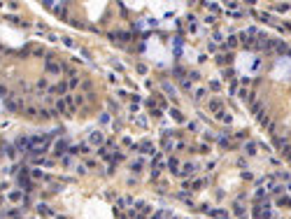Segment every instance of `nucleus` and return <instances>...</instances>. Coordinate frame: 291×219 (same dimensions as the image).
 Returning <instances> with one entry per match:
<instances>
[{"mask_svg":"<svg viewBox=\"0 0 291 219\" xmlns=\"http://www.w3.org/2000/svg\"><path fill=\"white\" fill-rule=\"evenodd\" d=\"M210 110H214V112H221V100H212V103H210Z\"/></svg>","mask_w":291,"mask_h":219,"instance_id":"nucleus-13","label":"nucleus"},{"mask_svg":"<svg viewBox=\"0 0 291 219\" xmlns=\"http://www.w3.org/2000/svg\"><path fill=\"white\" fill-rule=\"evenodd\" d=\"M79 86V77H70V82H68V89H75Z\"/></svg>","mask_w":291,"mask_h":219,"instance_id":"nucleus-15","label":"nucleus"},{"mask_svg":"<svg viewBox=\"0 0 291 219\" xmlns=\"http://www.w3.org/2000/svg\"><path fill=\"white\" fill-rule=\"evenodd\" d=\"M88 142H91V145H100V142H103V135H100V133H91V135H88Z\"/></svg>","mask_w":291,"mask_h":219,"instance_id":"nucleus-6","label":"nucleus"},{"mask_svg":"<svg viewBox=\"0 0 291 219\" xmlns=\"http://www.w3.org/2000/svg\"><path fill=\"white\" fill-rule=\"evenodd\" d=\"M163 91H166L168 96L172 98V100H175V91H172V86H170V84H168V82H163Z\"/></svg>","mask_w":291,"mask_h":219,"instance_id":"nucleus-10","label":"nucleus"},{"mask_svg":"<svg viewBox=\"0 0 291 219\" xmlns=\"http://www.w3.org/2000/svg\"><path fill=\"white\" fill-rule=\"evenodd\" d=\"M170 117H175V119H179V121H182V114L177 112V110H170Z\"/></svg>","mask_w":291,"mask_h":219,"instance_id":"nucleus-24","label":"nucleus"},{"mask_svg":"<svg viewBox=\"0 0 291 219\" xmlns=\"http://www.w3.org/2000/svg\"><path fill=\"white\" fill-rule=\"evenodd\" d=\"M9 217H12V219H21V212H19V210H9Z\"/></svg>","mask_w":291,"mask_h":219,"instance_id":"nucleus-20","label":"nucleus"},{"mask_svg":"<svg viewBox=\"0 0 291 219\" xmlns=\"http://www.w3.org/2000/svg\"><path fill=\"white\" fill-rule=\"evenodd\" d=\"M219 147H231V138L228 135H219Z\"/></svg>","mask_w":291,"mask_h":219,"instance_id":"nucleus-9","label":"nucleus"},{"mask_svg":"<svg viewBox=\"0 0 291 219\" xmlns=\"http://www.w3.org/2000/svg\"><path fill=\"white\" fill-rule=\"evenodd\" d=\"M212 37H214V42H221V40H224V35H221V33H214Z\"/></svg>","mask_w":291,"mask_h":219,"instance_id":"nucleus-27","label":"nucleus"},{"mask_svg":"<svg viewBox=\"0 0 291 219\" xmlns=\"http://www.w3.org/2000/svg\"><path fill=\"white\" fill-rule=\"evenodd\" d=\"M142 152H154V145H151L149 140H144V145H142Z\"/></svg>","mask_w":291,"mask_h":219,"instance_id":"nucleus-17","label":"nucleus"},{"mask_svg":"<svg viewBox=\"0 0 291 219\" xmlns=\"http://www.w3.org/2000/svg\"><path fill=\"white\" fill-rule=\"evenodd\" d=\"M0 96H2V98L7 96V89H5V84H0Z\"/></svg>","mask_w":291,"mask_h":219,"instance_id":"nucleus-28","label":"nucleus"},{"mask_svg":"<svg viewBox=\"0 0 291 219\" xmlns=\"http://www.w3.org/2000/svg\"><path fill=\"white\" fill-rule=\"evenodd\" d=\"M182 86H184L186 91H191V82H189V79H184V82H182Z\"/></svg>","mask_w":291,"mask_h":219,"instance_id":"nucleus-26","label":"nucleus"},{"mask_svg":"<svg viewBox=\"0 0 291 219\" xmlns=\"http://www.w3.org/2000/svg\"><path fill=\"white\" fill-rule=\"evenodd\" d=\"M214 219H228V214H226V210H207Z\"/></svg>","mask_w":291,"mask_h":219,"instance_id":"nucleus-4","label":"nucleus"},{"mask_svg":"<svg viewBox=\"0 0 291 219\" xmlns=\"http://www.w3.org/2000/svg\"><path fill=\"white\" fill-rule=\"evenodd\" d=\"M51 91H54V93H58V96H63V93L68 91V84H65V82H58V84H54V86H51Z\"/></svg>","mask_w":291,"mask_h":219,"instance_id":"nucleus-1","label":"nucleus"},{"mask_svg":"<svg viewBox=\"0 0 291 219\" xmlns=\"http://www.w3.org/2000/svg\"><path fill=\"white\" fill-rule=\"evenodd\" d=\"M228 47H238V40H235V37H228V40H226V49H228Z\"/></svg>","mask_w":291,"mask_h":219,"instance_id":"nucleus-18","label":"nucleus"},{"mask_svg":"<svg viewBox=\"0 0 291 219\" xmlns=\"http://www.w3.org/2000/svg\"><path fill=\"white\" fill-rule=\"evenodd\" d=\"M19 184H21V186H26V189H30V182H28L26 177H21V180H19Z\"/></svg>","mask_w":291,"mask_h":219,"instance_id":"nucleus-22","label":"nucleus"},{"mask_svg":"<svg viewBox=\"0 0 291 219\" xmlns=\"http://www.w3.org/2000/svg\"><path fill=\"white\" fill-rule=\"evenodd\" d=\"M37 212H40V214H44V217H54V212L49 210L44 203H40V205H37Z\"/></svg>","mask_w":291,"mask_h":219,"instance_id":"nucleus-7","label":"nucleus"},{"mask_svg":"<svg viewBox=\"0 0 291 219\" xmlns=\"http://www.w3.org/2000/svg\"><path fill=\"white\" fill-rule=\"evenodd\" d=\"M65 7H68V5H63V2H58V5H54V14H58V17H65Z\"/></svg>","mask_w":291,"mask_h":219,"instance_id":"nucleus-5","label":"nucleus"},{"mask_svg":"<svg viewBox=\"0 0 291 219\" xmlns=\"http://www.w3.org/2000/svg\"><path fill=\"white\" fill-rule=\"evenodd\" d=\"M168 168H170L172 173H177V170H179V158L170 156V158H168Z\"/></svg>","mask_w":291,"mask_h":219,"instance_id":"nucleus-2","label":"nucleus"},{"mask_svg":"<svg viewBox=\"0 0 291 219\" xmlns=\"http://www.w3.org/2000/svg\"><path fill=\"white\" fill-rule=\"evenodd\" d=\"M217 117H219L224 124H231V114H226V112H217Z\"/></svg>","mask_w":291,"mask_h":219,"instance_id":"nucleus-14","label":"nucleus"},{"mask_svg":"<svg viewBox=\"0 0 291 219\" xmlns=\"http://www.w3.org/2000/svg\"><path fill=\"white\" fill-rule=\"evenodd\" d=\"M65 152V140H58V145H56V154H63Z\"/></svg>","mask_w":291,"mask_h":219,"instance_id":"nucleus-16","label":"nucleus"},{"mask_svg":"<svg viewBox=\"0 0 291 219\" xmlns=\"http://www.w3.org/2000/svg\"><path fill=\"white\" fill-rule=\"evenodd\" d=\"M210 89H212V91H219V89H221V84H219V82H212V84H210Z\"/></svg>","mask_w":291,"mask_h":219,"instance_id":"nucleus-25","label":"nucleus"},{"mask_svg":"<svg viewBox=\"0 0 291 219\" xmlns=\"http://www.w3.org/2000/svg\"><path fill=\"white\" fill-rule=\"evenodd\" d=\"M61 70H63V68L58 65V63H54V61H47V72H56V75H58Z\"/></svg>","mask_w":291,"mask_h":219,"instance_id":"nucleus-3","label":"nucleus"},{"mask_svg":"<svg viewBox=\"0 0 291 219\" xmlns=\"http://www.w3.org/2000/svg\"><path fill=\"white\" fill-rule=\"evenodd\" d=\"M37 91H40V93H42V91H47V79H37Z\"/></svg>","mask_w":291,"mask_h":219,"instance_id":"nucleus-12","label":"nucleus"},{"mask_svg":"<svg viewBox=\"0 0 291 219\" xmlns=\"http://www.w3.org/2000/svg\"><path fill=\"white\" fill-rule=\"evenodd\" d=\"M30 177H33V180H42V173H40V170H33V173H30Z\"/></svg>","mask_w":291,"mask_h":219,"instance_id":"nucleus-21","label":"nucleus"},{"mask_svg":"<svg viewBox=\"0 0 291 219\" xmlns=\"http://www.w3.org/2000/svg\"><path fill=\"white\" fill-rule=\"evenodd\" d=\"M26 114H28V117H35V114H37V110H35L33 105H30V107H26Z\"/></svg>","mask_w":291,"mask_h":219,"instance_id":"nucleus-19","label":"nucleus"},{"mask_svg":"<svg viewBox=\"0 0 291 219\" xmlns=\"http://www.w3.org/2000/svg\"><path fill=\"white\" fill-rule=\"evenodd\" d=\"M196 168H198V166H196V163H186V166H184V170H182V175H191V173H196Z\"/></svg>","mask_w":291,"mask_h":219,"instance_id":"nucleus-8","label":"nucleus"},{"mask_svg":"<svg viewBox=\"0 0 291 219\" xmlns=\"http://www.w3.org/2000/svg\"><path fill=\"white\" fill-rule=\"evenodd\" d=\"M238 96L242 98V100H247V98H249V93H247V91H245V89H242V91H238Z\"/></svg>","mask_w":291,"mask_h":219,"instance_id":"nucleus-23","label":"nucleus"},{"mask_svg":"<svg viewBox=\"0 0 291 219\" xmlns=\"http://www.w3.org/2000/svg\"><path fill=\"white\" fill-rule=\"evenodd\" d=\"M21 198H23V193H21V191H12V193H9V201H14V203L21 201Z\"/></svg>","mask_w":291,"mask_h":219,"instance_id":"nucleus-11","label":"nucleus"}]
</instances>
